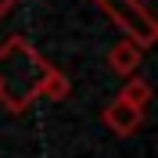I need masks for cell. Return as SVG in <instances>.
<instances>
[{"label":"cell","mask_w":158,"mask_h":158,"mask_svg":"<svg viewBox=\"0 0 158 158\" xmlns=\"http://www.w3.org/2000/svg\"><path fill=\"white\" fill-rule=\"evenodd\" d=\"M47 65L25 40H11L0 50V97L11 111H22L43 86Z\"/></svg>","instance_id":"obj_1"},{"label":"cell","mask_w":158,"mask_h":158,"mask_svg":"<svg viewBox=\"0 0 158 158\" xmlns=\"http://www.w3.org/2000/svg\"><path fill=\"white\" fill-rule=\"evenodd\" d=\"M104 122H108L115 133H133V129L140 126V111L133 108V104H126V101L118 97L115 104H111L108 111H104Z\"/></svg>","instance_id":"obj_2"},{"label":"cell","mask_w":158,"mask_h":158,"mask_svg":"<svg viewBox=\"0 0 158 158\" xmlns=\"http://www.w3.org/2000/svg\"><path fill=\"white\" fill-rule=\"evenodd\" d=\"M137 61H140V54H137L133 43H118V47L111 50V69H118V72H133Z\"/></svg>","instance_id":"obj_3"},{"label":"cell","mask_w":158,"mask_h":158,"mask_svg":"<svg viewBox=\"0 0 158 158\" xmlns=\"http://www.w3.org/2000/svg\"><path fill=\"white\" fill-rule=\"evenodd\" d=\"M148 97H151V90H148V83H140V79H133V83L126 86V94H122V101H126V104H133L137 111L148 104Z\"/></svg>","instance_id":"obj_4"}]
</instances>
